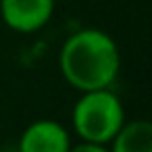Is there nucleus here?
I'll list each match as a JSON object with an SVG mask.
<instances>
[{
	"label": "nucleus",
	"mask_w": 152,
	"mask_h": 152,
	"mask_svg": "<svg viewBox=\"0 0 152 152\" xmlns=\"http://www.w3.org/2000/svg\"><path fill=\"white\" fill-rule=\"evenodd\" d=\"M72 137L63 123L54 119H38L23 130L18 152H69Z\"/></svg>",
	"instance_id": "4"
},
{
	"label": "nucleus",
	"mask_w": 152,
	"mask_h": 152,
	"mask_svg": "<svg viewBox=\"0 0 152 152\" xmlns=\"http://www.w3.org/2000/svg\"><path fill=\"white\" fill-rule=\"evenodd\" d=\"M58 69L65 83L78 92L112 87L121 72V54L103 29L85 27L67 36L58 52Z\"/></svg>",
	"instance_id": "1"
},
{
	"label": "nucleus",
	"mask_w": 152,
	"mask_h": 152,
	"mask_svg": "<svg viewBox=\"0 0 152 152\" xmlns=\"http://www.w3.org/2000/svg\"><path fill=\"white\" fill-rule=\"evenodd\" d=\"M56 0H0V18L16 34H36L52 20Z\"/></svg>",
	"instance_id": "3"
},
{
	"label": "nucleus",
	"mask_w": 152,
	"mask_h": 152,
	"mask_svg": "<svg viewBox=\"0 0 152 152\" xmlns=\"http://www.w3.org/2000/svg\"><path fill=\"white\" fill-rule=\"evenodd\" d=\"M69 152H110L107 145H101V143H87V141H81L78 145H72Z\"/></svg>",
	"instance_id": "6"
},
{
	"label": "nucleus",
	"mask_w": 152,
	"mask_h": 152,
	"mask_svg": "<svg viewBox=\"0 0 152 152\" xmlns=\"http://www.w3.org/2000/svg\"><path fill=\"white\" fill-rule=\"evenodd\" d=\"M110 152H152V123L148 119L125 121L107 143Z\"/></svg>",
	"instance_id": "5"
},
{
	"label": "nucleus",
	"mask_w": 152,
	"mask_h": 152,
	"mask_svg": "<svg viewBox=\"0 0 152 152\" xmlns=\"http://www.w3.org/2000/svg\"><path fill=\"white\" fill-rule=\"evenodd\" d=\"M125 123V107L112 87L81 92L72 107V128L81 141L107 145Z\"/></svg>",
	"instance_id": "2"
}]
</instances>
